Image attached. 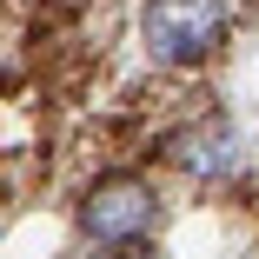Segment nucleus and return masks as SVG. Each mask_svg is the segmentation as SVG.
Returning a JSON list of instances; mask_svg holds the SVG:
<instances>
[{"mask_svg":"<svg viewBox=\"0 0 259 259\" xmlns=\"http://www.w3.org/2000/svg\"><path fill=\"white\" fill-rule=\"evenodd\" d=\"M153 220H160V193H153L140 173H107L87 199H80V233L100 246H120V239H146Z\"/></svg>","mask_w":259,"mask_h":259,"instance_id":"f03ea898","label":"nucleus"},{"mask_svg":"<svg viewBox=\"0 0 259 259\" xmlns=\"http://www.w3.org/2000/svg\"><path fill=\"white\" fill-rule=\"evenodd\" d=\"M93 259H153V252H146V246H133V239H120V246H100Z\"/></svg>","mask_w":259,"mask_h":259,"instance_id":"20e7f679","label":"nucleus"},{"mask_svg":"<svg viewBox=\"0 0 259 259\" xmlns=\"http://www.w3.org/2000/svg\"><path fill=\"white\" fill-rule=\"evenodd\" d=\"M166 153H173L186 173H220V166L233 160V126L213 120V113H199L193 126H180V133L166 140Z\"/></svg>","mask_w":259,"mask_h":259,"instance_id":"7ed1b4c3","label":"nucleus"},{"mask_svg":"<svg viewBox=\"0 0 259 259\" xmlns=\"http://www.w3.org/2000/svg\"><path fill=\"white\" fill-rule=\"evenodd\" d=\"M233 0H146V47L160 67H199L226 40Z\"/></svg>","mask_w":259,"mask_h":259,"instance_id":"f257e3e1","label":"nucleus"}]
</instances>
